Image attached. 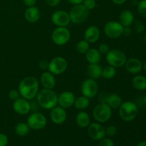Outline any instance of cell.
<instances>
[{"label": "cell", "instance_id": "5b68a950", "mask_svg": "<svg viewBox=\"0 0 146 146\" xmlns=\"http://www.w3.org/2000/svg\"><path fill=\"white\" fill-rule=\"evenodd\" d=\"M112 116V108L107 104H99L93 110V117L100 123L109 121Z\"/></svg>", "mask_w": 146, "mask_h": 146}, {"label": "cell", "instance_id": "cb8c5ba5", "mask_svg": "<svg viewBox=\"0 0 146 146\" xmlns=\"http://www.w3.org/2000/svg\"><path fill=\"white\" fill-rule=\"evenodd\" d=\"M103 68L99 64H89L87 68L88 75L93 79H98L102 76Z\"/></svg>", "mask_w": 146, "mask_h": 146}, {"label": "cell", "instance_id": "ffe728a7", "mask_svg": "<svg viewBox=\"0 0 146 146\" xmlns=\"http://www.w3.org/2000/svg\"><path fill=\"white\" fill-rule=\"evenodd\" d=\"M24 17L29 23H36L40 19V11L35 6L27 7L24 12Z\"/></svg>", "mask_w": 146, "mask_h": 146}, {"label": "cell", "instance_id": "603a6c76", "mask_svg": "<svg viewBox=\"0 0 146 146\" xmlns=\"http://www.w3.org/2000/svg\"><path fill=\"white\" fill-rule=\"evenodd\" d=\"M86 58L89 64H99L101 61V54L96 48H89L88 51L86 53Z\"/></svg>", "mask_w": 146, "mask_h": 146}, {"label": "cell", "instance_id": "7dc6e473", "mask_svg": "<svg viewBox=\"0 0 146 146\" xmlns=\"http://www.w3.org/2000/svg\"><path fill=\"white\" fill-rule=\"evenodd\" d=\"M143 69L146 71V61H145L144 64H143Z\"/></svg>", "mask_w": 146, "mask_h": 146}, {"label": "cell", "instance_id": "ac0fdd59", "mask_svg": "<svg viewBox=\"0 0 146 146\" xmlns=\"http://www.w3.org/2000/svg\"><path fill=\"white\" fill-rule=\"evenodd\" d=\"M101 36L99 28L95 25L88 27L84 32V38L89 44H94L98 41Z\"/></svg>", "mask_w": 146, "mask_h": 146}, {"label": "cell", "instance_id": "d6986e66", "mask_svg": "<svg viewBox=\"0 0 146 146\" xmlns=\"http://www.w3.org/2000/svg\"><path fill=\"white\" fill-rule=\"evenodd\" d=\"M40 82L44 88L53 89L56 86V81L55 76L50 71H44L40 77Z\"/></svg>", "mask_w": 146, "mask_h": 146}, {"label": "cell", "instance_id": "7c38bea8", "mask_svg": "<svg viewBox=\"0 0 146 146\" xmlns=\"http://www.w3.org/2000/svg\"><path fill=\"white\" fill-rule=\"evenodd\" d=\"M51 21L57 27H67L71 22L69 14L64 10L54 11L51 15Z\"/></svg>", "mask_w": 146, "mask_h": 146}, {"label": "cell", "instance_id": "1f68e13d", "mask_svg": "<svg viewBox=\"0 0 146 146\" xmlns=\"http://www.w3.org/2000/svg\"><path fill=\"white\" fill-rule=\"evenodd\" d=\"M106 135L108 137V138H111V137H114L117 134L118 132V129L114 125H109L105 128Z\"/></svg>", "mask_w": 146, "mask_h": 146}, {"label": "cell", "instance_id": "9c48e42d", "mask_svg": "<svg viewBox=\"0 0 146 146\" xmlns=\"http://www.w3.org/2000/svg\"><path fill=\"white\" fill-rule=\"evenodd\" d=\"M98 83L96 81L95 79L89 78L84 80L81 84V93L82 95L84 96L87 97L89 99L94 98L98 94Z\"/></svg>", "mask_w": 146, "mask_h": 146}, {"label": "cell", "instance_id": "f1b7e54d", "mask_svg": "<svg viewBox=\"0 0 146 146\" xmlns=\"http://www.w3.org/2000/svg\"><path fill=\"white\" fill-rule=\"evenodd\" d=\"M115 74H116V69L115 67L109 65L103 68L101 76L105 79H111L115 76Z\"/></svg>", "mask_w": 146, "mask_h": 146}, {"label": "cell", "instance_id": "74e56055", "mask_svg": "<svg viewBox=\"0 0 146 146\" xmlns=\"http://www.w3.org/2000/svg\"><path fill=\"white\" fill-rule=\"evenodd\" d=\"M98 50L101 54H106L109 51L110 48L108 44H106V43H103V44H100Z\"/></svg>", "mask_w": 146, "mask_h": 146}, {"label": "cell", "instance_id": "ba28073f", "mask_svg": "<svg viewBox=\"0 0 146 146\" xmlns=\"http://www.w3.org/2000/svg\"><path fill=\"white\" fill-rule=\"evenodd\" d=\"M27 123L30 129L38 131L45 128L47 124V119L41 113L34 112L28 117Z\"/></svg>", "mask_w": 146, "mask_h": 146}, {"label": "cell", "instance_id": "83f0119b", "mask_svg": "<svg viewBox=\"0 0 146 146\" xmlns=\"http://www.w3.org/2000/svg\"><path fill=\"white\" fill-rule=\"evenodd\" d=\"M29 131L30 128L27 123L20 122L15 126V133L19 136H26L28 135Z\"/></svg>", "mask_w": 146, "mask_h": 146}, {"label": "cell", "instance_id": "4fadbf2b", "mask_svg": "<svg viewBox=\"0 0 146 146\" xmlns=\"http://www.w3.org/2000/svg\"><path fill=\"white\" fill-rule=\"evenodd\" d=\"M88 134L92 140L99 141L106 137L105 128L100 123H93L88 126Z\"/></svg>", "mask_w": 146, "mask_h": 146}, {"label": "cell", "instance_id": "d590c367", "mask_svg": "<svg viewBox=\"0 0 146 146\" xmlns=\"http://www.w3.org/2000/svg\"><path fill=\"white\" fill-rule=\"evenodd\" d=\"M108 94L105 92H101L98 94V101L99 104H107L108 99Z\"/></svg>", "mask_w": 146, "mask_h": 146}, {"label": "cell", "instance_id": "52a82bcc", "mask_svg": "<svg viewBox=\"0 0 146 146\" xmlns=\"http://www.w3.org/2000/svg\"><path fill=\"white\" fill-rule=\"evenodd\" d=\"M71 38V33L66 27H58L51 34L53 42L57 46H64L68 42Z\"/></svg>", "mask_w": 146, "mask_h": 146}, {"label": "cell", "instance_id": "f546056e", "mask_svg": "<svg viewBox=\"0 0 146 146\" xmlns=\"http://www.w3.org/2000/svg\"><path fill=\"white\" fill-rule=\"evenodd\" d=\"M90 44L85 39L81 40L76 44V50L78 53L81 54H86V53L89 50Z\"/></svg>", "mask_w": 146, "mask_h": 146}, {"label": "cell", "instance_id": "2e32d148", "mask_svg": "<svg viewBox=\"0 0 146 146\" xmlns=\"http://www.w3.org/2000/svg\"><path fill=\"white\" fill-rule=\"evenodd\" d=\"M75 95L71 91H64L58 96V104L61 108L66 109L74 106Z\"/></svg>", "mask_w": 146, "mask_h": 146}, {"label": "cell", "instance_id": "5bb4252c", "mask_svg": "<svg viewBox=\"0 0 146 146\" xmlns=\"http://www.w3.org/2000/svg\"><path fill=\"white\" fill-rule=\"evenodd\" d=\"M12 106L14 111L19 115H27L31 111V104L24 98H19L14 101Z\"/></svg>", "mask_w": 146, "mask_h": 146}, {"label": "cell", "instance_id": "e0dca14e", "mask_svg": "<svg viewBox=\"0 0 146 146\" xmlns=\"http://www.w3.org/2000/svg\"><path fill=\"white\" fill-rule=\"evenodd\" d=\"M126 71L131 74H138L143 69V64L139 59L135 58H131L127 59L125 64Z\"/></svg>", "mask_w": 146, "mask_h": 146}, {"label": "cell", "instance_id": "f6af8a7d", "mask_svg": "<svg viewBox=\"0 0 146 146\" xmlns=\"http://www.w3.org/2000/svg\"><path fill=\"white\" fill-rule=\"evenodd\" d=\"M111 1L116 5H122L126 1V0H111Z\"/></svg>", "mask_w": 146, "mask_h": 146}, {"label": "cell", "instance_id": "7bdbcfd3", "mask_svg": "<svg viewBox=\"0 0 146 146\" xmlns=\"http://www.w3.org/2000/svg\"><path fill=\"white\" fill-rule=\"evenodd\" d=\"M132 34V29L130 27H124L123 28V34H124L125 36H128L131 35Z\"/></svg>", "mask_w": 146, "mask_h": 146}, {"label": "cell", "instance_id": "f35d334b", "mask_svg": "<svg viewBox=\"0 0 146 146\" xmlns=\"http://www.w3.org/2000/svg\"><path fill=\"white\" fill-rule=\"evenodd\" d=\"M8 141V137L6 134L0 133V146H7Z\"/></svg>", "mask_w": 146, "mask_h": 146}, {"label": "cell", "instance_id": "7a4b0ae2", "mask_svg": "<svg viewBox=\"0 0 146 146\" xmlns=\"http://www.w3.org/2000/svg\"><path fill=\"white\" fill-rule=\"evenodd\" d=\"M36 98L38 106L46 110H51L58 104V95L52 89L39 90Z\"/></svg>", "mask_w": 146, "mask_h": 146}, {"label": "cell", "instance_id": "60d3db41", "mask_svg": "<svg viewBox=\"0 0 146 146\" xmlns=\"http://www.w3.org/2000/svg\"><path fill=\"white\" fill-rule=\"evenodd\" d=\"M46 3L50 7H56L61 2V0H45Z\"/></svg>", "mask_w": 146, "mask_h": 146}, {"label": "cell", "instance_id": "277c9868", "mask_svg": "<svg viewBox=\"0 0 146 146\" xmlns=\"http://www.w3.org/2000/svg\"><path fill=\"white\" fill-rule=\"evenodd\" d=\"M106 61L110 66L115 68H121L125 65L127 56L124 52L118 49H110L106 54Z\"/></svg>", "mask_w": 146, "mask_h": 146}, {"label": "cell", "instance_id": "c3c4849f", "mask_svg": "<svg viewBox=\"0 0 146 146\" xmlns=\"http://www.w3.org/2000/svg\"><path fill=\"white\" fill-rule=\"evenodd\" d=\"M143 102H144V104L146 105V95L145 96V97H144V98H143Z\"/></svg>", "mask_w": 146, "mask_h": 146}, {"label": "cell", "instance_id": "3957f363", "mask_svg": "<svg viewBox=\"0 0 146 146\" xmlns=\"http://www.w3.org/2000/svg\"><path fill=\"white\" fill-rule=\"evenodd\" d=\"M138 113V107L133 101H125L122 103L119 107V115L125 122L132 121L136 118Z\"/></svg>", "mask_w": 146, "mask_h": 146}, {"label": "cell", "instance_id": "8992f818", "mask_svg": "<svg viewBox=\"0 0 146 146\" xmlns=\"http://www.w3.org/2000/svg\"><path fill=\"white\" fill-rule=\"evenodd\" d=\"M71 22L74 24H81L86 21L88 17L89 10L87 9L83 4L74 5L69 11Z\"/></svg>", "mask_w": 146, "mask_h": 146}, {"label": "cell", "instance_id": "b9f144b4", "mask_svg": "<svg viewBox=\"0 0 146 146\" xmlns=\"http://www.w3.org/2000/svg\"><path fill=\"white\" fill-rule=\"evenodd\" d=\"M22 1L27 7L35 6L36 3V0H22Z\"/></svg>", "mask_w": 146, "mask_h": 146}, {"label": "cell", "instance_id": "f907efd6", "mask_svg": "<svg viewBox=\"0 0 146 146\" xmlns=\"http://www.w3.org/2000/svg\"><path fill=\"white\" fill-rule=\"evenodd\" d=\"M52 146H57V145H52Z\"/></svg>", "mask_w": 146, "mask_h": 146}, {"label": "cell", "instance_id": "9a60e30c", "mask_svg": "<svg viewBox=\"0 0 146 146\" xmlns=\"http://www.w3.org/2000/svg\"><path fill=\"white\" fill-rule=\"evenodd\" d=\"M50 118L54 123L57 125L63 124L67 119V113L66 109L56 106L51 110Z\"/></svg>", "mask_w": 146, "mask_h": 146}, {"label": "cell", "instance_id": "e575fe53", "mask_svg": "<svg viewBox=\"0 0 146 146\" xmlns=\"http://www.w3.org/2000/svg\"><path fill=\"white\" fill-rule=\"evenodd\" d=\"M134 27H135V31L139 34L143 32L144 30H145V25L141 20H136L134 23Z\"/></svg>", "mask_w": 146, "mask_h": 146}, {"label": "cell", "instance_id": "6da1fadb", "mask_svg": "<svg viewBox=\"0 0 146 146\" xmlns=\"http://www.w3.org/2000/svg\"><path fill=\"white\" fill-rule=\"evenodd\" d=\"M18 91L22 98L27 100L34 99L39 91L38 79L34 76L23 78L19 84Z\"/></svg>", "mask_w": 146, "mask_h": 146}, {"label": "cell", "instance_id": "8fae6325", "mask_svg": "<svg viewBox=\"0 0 146 146\" xmlns=\"http://www.w3.org/2000/svg\"><path fill=\"white\" fill-rule=\"evenodd\" d=\"M68 67V63L66 58L57 56L51 60L48 64V71L54 75H61L65 72Z\"/></svg>", "mask_w": 146, "mask_h": 146}, {"label": "cell", "instance_id": "484cf974", "mask_svg": "<svg viewBox=\"0 0 146 146\" xmlns=\"http://www.w3.org/2000/svg\"><path fill=\"white\" fill-rule=\"evenodd\" d=\"M90 105V99L84 96L76 98L75 101H74V106L77 110L79 111H84Z\"/></svg>", "mask_w": 146, "mask_h": 146}, {"label": "cell", "instance_id": "bcb514c9", "mask_svg": "<svg viewBox=\"0 0 146 146\" xmlns=\"http://www.w3.org/2000/svg\"><path fill=\"white\" fill-rule=\"evenodd\" d=\"M137 146H146V142L145 141H143V142L139 143Z\"/></svg>", "mask_w": 146, "mask_h": 146}, {"label": "cell", "instance_id": "30bf717a", "mask_svg": "<svg viewBox=\"0 0 146 146\" xmlns=\"http://www.w3.org/2000/svg\"><path fill=\"white\" fill-rule=\"evenodd\" d=\"M124 27L116 21H110L104 26V34L111 38H118L123 35Z\"/></svg>", "mask_w": 146, "mask_h": 146}, {"label": "cell", "instance_id": "d4e9b609", "mask_svg": "<svg viewBox=\"0 0 146 146\" xmlns=\"http://www.w3.org/2000/svg\"><path fill=\"white\" fill-rule=\"evenodd\" d=\"M132 85L138 91L146 90V77L142 75H136L132 80Z\"/></svg>", "mask_w": 146, "mask_h": 146}, {"label": "cell", "instance_id": "8d00e7d4", "mask_svg": "<svg viewBox=\"0 0 146 146\" xmlns=\"http://www.w3.org/2000/svg\"><path fill=\"white\" fill-rule=\"evenodd\" d=\"M20 94L18 90L12 89L9 92V98L11 100V101H15V100L18 99L19 98Z\"/></svg>", "mask_w": 146, "mask_h": 146}, {"label": "cell", "instance_id": "7402d4cb", "mask_svg": "<svg viewBox=\"0 0 146 146\" xmlns=\"http://www.w3.org/2000/svg\"><path fill=\"white\" fill-rule=\"evenodd\" d=\"M134 15L130 10H124L119 16V21L123 27H131L134 22Z\"/></svg>", "mask_w": 146, "mask_h": 146}, {"label": "cell", "instance_id": "836d02e7", "mask_svg": "<svg viewBox=\"0 0 146 146\" xmlns=\"http://www.w3.org/2000/svg\"><path fill=\"white\" fill-rule=\"evenodd\" d=\"M83 4L88 10H92L96 7V0H84Z\"/></svg>", "mask_w": 146, "mask_h": 146}, {"label": "cell", "instance_id": "ab89813d", "mask_svg": "<svg viewBox=\"0 0 146 146\" xmlns=\"http://www.w3.org/2000/svg\"><path fill=\"white\" fill-rule=\"evenodd\" d=\"M48 64H49V62H48V61H46V60H41V61H39V63H38V67H39L41 70H44V71H45V70L48 69Z\"/></svg>", "mask_w": 146, "mask_h": 146}, {"label": "cell", "instance_id": "44dd1931", "mask_svg": "<svg viewBox=\"0 0 146 146\" xmlns=\"http://www.w3.org/2000/svg\"><path fill=\"white\" fill-rule=\"evenodd\" d=\"M76 123L80 128H87L91 123V118H90L89 114L86 111H81L77 113L76 116Z\"/></svg>", "mask_w": 146, "mask_h": 146}, {"label": "cell", "instance_id": "681fc988", "mask_svg": "<svg viewBox=\"0 0 146 146\" xmlns=\"http://www.w3.org/2000/svg\"><path fill=\"white\" fill-rule=\"evenodd\" d=\"M145 44H146V34H145Z\"/></svg>", "mask_w": 146, "mask_h": 146}, {"label": "cell", "instance_id": "d6a6232c", "mask_svg": "<svg viewBox=\"0 0 146 146\" xmlns=\"http://www.w3.org/2000/svg\"><path fill=\"white\" fill-rule=\"evenodd\" d=\"M98 146H115V144H114V142L112 139H111L110 138L104 137L101 141H99Z\"/></svg>", "mask_w": 146, "mask_h": 146}, {"label": "cell", "instance_id": "4316f807", "mask_svg": "<svg viewBox=\"0 0 146 146\" xmlns=\"http://www.w3.org/2000/svg\"><path fill=\"white\" fill-rule=\"evenodd\" d=\"M107 104L112 109H118L122 104V98L117 94H109Z\"/></svg>", "mask_w": 146, "mask_h": 146}, {"label": "cell", "instance_id": "4dcf8cb0", "mask_svg": "<svg viewBox=\"0 0 146 146\" xmlns=\"http://www.w3.org/2000/svg\"><path fill=\"white\" fill-rule=\"evenodd\" d=\"M138 11L141 17L146 19V0H141L138 3Z\"/></svg>", "mask_w": 146, "mask_h": 146}, {"label": "cell", "instance_id": "ee69618b", "mask_svg": "<svg viewBox=\"0 0 146 146\" xmlns=\"http://www.w3.org/2000/svg\"><path fill=\"white\" fill-rule=\"evenodd\" d=\"M84 0H68V2L72 5H77V4H83Z\"/></svg>", "mask_w": 146, "mask_h": 146}]
</instances>
